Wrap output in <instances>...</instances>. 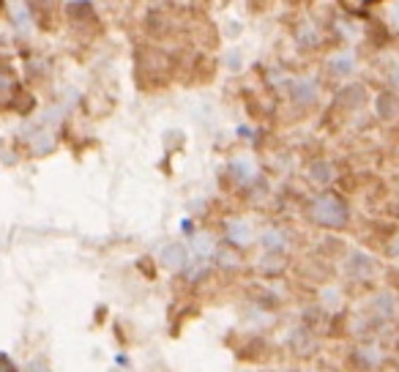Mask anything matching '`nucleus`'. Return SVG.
I'll return each mask as SVG.
<instances>
[{
  "label": "nucleus",
  "mask_w": 399,
  "mask_h": 372,
  "mask_svg": "<svg viewBox=\"0 0 399 372\" xmlns=\"http://www.w3.org/2000/svg\"><path fill=\"white\" fill-rule=\"evenodd\" d=\"M394 20L399 22V3H397V6H394Z\"/></svg>",
  "instance_id": "1"
}]
</instances>
